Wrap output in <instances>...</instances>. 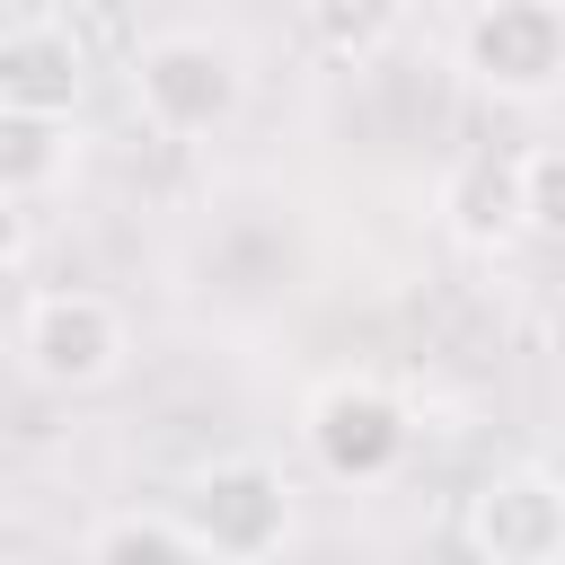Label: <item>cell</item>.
Returning <instances> with one entry per match:
<instances>
[{"label":"cell","mask_w":565,"mask_h":565,"mask_svg":"<svg viewBox=\"0 0 565 565\" xmlns=\"http://www.w3.org/2000/svg\"><path fill=\"white\" fill-rule=\"evenodd\" d=\"M132 106L168 141H212L247 106V53L212 26H159L132 53Z\"/></svg>","instance_id":"1"},{"label":"cell","mask_w":565,"mask_h":565,"mask_svg":"<svg viewBox=\"0 0 565 565\" xmlns=\"http://www.w3.org/2000/svg\"><path fill=\"white\" fill-rule=\"evenodd\" d=\"M300 441H309L318 477H335V486H380V477L406 468L415 415H406V397H397L388 380L335 371V380H318V388L300 397Z\"/></svg>","instance_id":"2"},{"label":"cell","mask_w":565,"mask_h":565,"mask_svg":"<svg viewBox=\"0 0 565 565\" xmlns=\"http://www.w3.org/2000/svg\"><path fill=\"white\" fill-rule=\"evenodd\" d=\"M459 71L503 106L556 97L565 88V9L556 0H477L459 18Z\"/></svg>","instance_id":"3"},{"label":"cell","mask_w":565,"mask_h":565,"mask_svg":"<svg viewBox=\"0 0 565 565\" xmlns=\"http://www.w3.org/2000/svg\"><path fill=\"white\" fill-rule=\"evenodd\" d=\"M177 512H185L194 547L203 556H230V565H256V556H274L291 539V486H282L274 459H247V450L194 468L185 494H177Z\"/></svg>","instance_id":"4"},{"label":"cell","mask_w":565,"mask_h":565,"mask_svg":"<svg viewBox=\"0 0 565 565\" xmlns=\"http://www.w3.org/2000/svg\"><path fill=\"white\" fill-rule=\"evenodd\" d=\"M18 362L44 388H106L132 362V327L106 291H35L18 318Z\"/></svg>","instance_id":"5"},{"label":"cell","mask_w":565,"mask_h":565,"mask_svg":"<svg viewBox=\"0 0 565 565\" xmlns=\"http://www.w3.org/2000/svg\"><path fill=\"white\" fill-rule=\"evenodd\" d=\"M459 539L486 565H556L565 556V477H547V468H494L468 494Z\"/></svg>","instance_id":"6"},{"label":"cell","mask_w":565,"mask_h":565,"mask_svg":"<svg viewBox=\"0 0 565 565\" xmlns=\"http://www.w3.org/2000/svg\"><path fill=\"white\" fill-rule=\"evenodd\" d=\"M88 97V53L71 26L26 18L0 35V115L9 124H71Z\"/></svg>","instance_id":"7"},{"label":"cell","mask_w":565,"mask_h":565,"mask_svg":"<svg viewBox=\"0 0 565 565\" xmlns=\"http://www.w3.org/2000/svg\"><path fill=\"white\" fill-rule=\"evenodd\" d=\"M441 221L459 247H512L521 238V150H468L441 177Z\"/></svg>","instance_id":"8"},{"label":"cell","mask_w":565,"mask_h":565,"mask_svg":"<svg viewBox=\"0 0 565 565\" xmlns=\"http://www.w3.org/2000/svg\"><path fill=\"white\" fill-rule=\"evenodd\" d=\"M79 547H88L97 565H185V556H203L194 530H185V512H150V503L97 512V521L79 530Z\"/></svg>","instance_id":"9"},{"label":"cell","mask_w":565,"mask_h":565,"mask_svg":"<svg viewBox=\"0 0 565 565\" xmlns=\"http://www.w3.org/2000/svg\"><path fill=\"white\" fill-rule=\"evenodd\" d=\"M406 26V0H309V44L327 62H380Z\"/></svg>","instance_id":"10"},{"label":"cell","mask_w":565,"mask_h":565,"mask_svg":"<svg viewBox=\"0 0 565 565\" xmlns=\"http://www.w3.org/2000/svg\"><path fill=\"white\" fill-rule=\"evenodd\" d=\"M521 238H565V150H521Z\"/></svg>","instance_id":"11"},{"label":"cell","mask_w":565,"mask_h":565,"mask_svg":"<svg viewBox=\"0 0 565 565\" xmlns=\"http://www.w3.org/2000/svg\"><path fill=\"white\" fill-rule=\"evenodd\" d=\"M26 256V212H18V185H0V265Z\"/></svg>","instance_id":"12"},{"label":"cell","mask_w":565,"mask_h":565,"mask_svg":"<svg viewBox=\"0 0 565 565\" xmlns=\"http://www.w3.org/2000/svg\"><path fill=\"white\" fill-rule=\"evenodd\" d=\"M0 539H9V530H0Z\"/></svg>","instance_id":"13"},{"label":"cell","mask_w":565,"mask_h":565,"mask_svg":"<svg viewBox=\"0 0 565 565\" xmlns=\"http://www.w3.org/2000/svg\"><path fill=\"white\" fill-rule=\"evenodd\" d=\"M556 9H565V0H556Z\"/></svg>","instance_id":"14"}]
</instances>
